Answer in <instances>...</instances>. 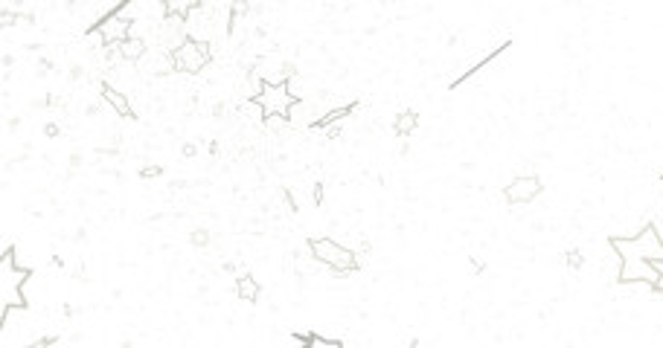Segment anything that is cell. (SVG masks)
<instances>
[{"label":"cell","instance_id":"obj_13","mask_svg":"<svg viewBox=\"0 0 663 348\" xmlns=\"http://www.w3.org/2000/svg\"><path fill=\"white\" fill-rule=\"evenodd\" d=\"M120 53H122V61H140L145 56V41L140 35H131L120 41Z\"/></svg>","mask_w":663,"mask_h":348},{"label":"cell","instance_id":"obj_18","mask_svg":"<svg viewBox=\"0 0 663 348\" xmlns=\"http://www.w3.org/2000/svg\"><path fill=\"white\" fill-rule=\"evenodd\" d=\"M189 241L195 244V247H207V244H209V232H207V229H195V232L189 235Z\"/></svg>","mask_w":663,"mask_h":348},{"label":"cell","instance_id":"obj_10","mask_svg":"<svg viewBox=\"0 0 663 348\" xmlns=\"http://www.w3.org/2000/svg\"><path fill=\"white\" fill-rule=\"evenodd\" d=\"M102 99H105V102H108L111 108H114L120 116H125V119H131V116H134V108L128 105V99H125V96H122L117 88L102 85Z\"/></svg>","mask_w":663,"mask_h":348},{"label":"cell","instance_id":"obj_7","mask_svg":"<svg viewBox=\"0 0 663 348\" xmlns=\"http://www.w3.org/2000/svg\"><path fill=\"white\" fill-rule=\"evenodd\" d=\"M253 99L265 108V116H271V113H285L288 116L291 105L297 102V96L291 93L288 85H262V90L256 93Z\"/></svg>","mask_w":663,"mask_h":348},{"label":"cell","instance_id":"obj_20","mask_svg":"<svg viewBox=\"0 0 663 348\" xmlns=\"http://www.w3.org/2000/svg\"><path fill=\"white\" fill-rule=\"evenodd\" d=\"M44 134H47V137H58V125H47Z\"/></svg>","mask_w":663,"mask_h":348},{"label":"cell","instance_id":"obj_15","mask_svg":"<svg viewBox=\"0 0 663 348\" xmlns=\"http://www.w3.org/2000/svg\"><path fill=\"white\" fill-rule=\"evenodd\" d=\"M355 108H358L355 102H352V105H344V108H335V110H329L326 116H320V119H317L314 125H317V128H326V125H335V122H344V119H346V116H349Z\"/></svg>","mask_w":663,"mask_h":348},{"label":"cell","instance_id":"obj_12","mask_svg":"<svg viewBox=\"0 0 663 348\" xmlns=\"http://www.w3.org/2000/svg\"><path fill=\"white\" fill-rule=\"evenodd\" d=\"M416 125H419V113H416V110H401V113L396 116V122H393V131H396V137L408 140L413 131H416Z\"/></svg>","mask_w":663,"mask_h":348},{"label":"cell","instance_id":"obj_4","mask_svg":"<svg viewBox=\"0 0 663 348\" xmlns=\"http://www.w3.org/2000/svg\"><path fill=\"white\" fill-rule=\"evenodd\" d=\"M175 70L181 73H201L209 61H213V49H209L207 41H198V38H189L184 47H177L175 53Z\"/></svg>","mask_w":663,"mask_h":348},{"label":"cell","instance_id":"obj_1","mask_svg":"<svg viewBox=\"0 0 663 348\" xmlns=\"http://www.w3.org/2000/svg\"><path fill=\"white\" fill-rule=\"evenodd\" d=\"M614 253L620 256V261H663V238L655 224H646L637 235L632 238H611Z\"/></svg>","mask_w":663,"mask_h":348},{"label":"cell","instance_id":"obj_16","mask_svg":"<svg viewBox=\"0 0 663 348\" xmlns=\"http://www.w3.org/2000/svg\"><path fill=\"white\" fill-rule=\"evenodd\" d=\"M248 9H250V0H230V24H227V29H230V32H236V29H239L241 18H245V15H248Z\"/></svg>","mask_w":663,"mask_h":348},{"label":"cell","instance_id":"obj_5","mask_svg":"<svg viewBox=\"0 0 663 348\" xmlns=\"http://www.w3.org/2000/svg\"><path fill=\"white\" fill-rule=\"evenodd\" d=\"M189 41V24L181 15H163V21H160V29H157V44L160 49H166V53H175L177 47H184Z\"/></svg>","mask_w":663,"mask_h":348},{"label":"cell","instance_id":"obj_9","mask_svg":"<svg viewBox=\"0 0 663 348\" xmlns=\"http://www.w3.org/2000/svg\"><path fill=\"white\" fill-rule=\"evenodd\" d=\"M541 177L536 174H524V177H515L512 183L504 189V197L509 204L515 206H521V204H529V201H536V197L541 194Z\"/></svg>","mask_w":663,"mask_h":348},{"label":"cell","instance_id":"obj_3","mask_svg":"<svg viewBox=\"0 0 663 348\" xmlns=\"http://www.w3.org/2000/svg\"><path fill=\"white\" fill-rule=\"evenodd\" d=\"M15 253H6L3 258V281H0V288H3V305H0V317L6 320V313L9 308H21L24 305V281L29 276V270H21V267H15Z\"/></svg>","mask_w":663,"mask_h":348},{"label":"cell","instance_id":"obj_11","mask_svg":"<svg viewBox=\"0 0 663 348\" xmlns=\"http://www.w3.org/2000/svg\"><path fill=\"white\" fill-rule=\"evenodd\" d=\"M236 293H239L241 302H256V299H259V293H262V288H259V281H256L253 276L241 273L236 279Z\"/></svg>","mask_w":663,"mask_h":348},{"label":"cell","instance_id":"obj_8","mask_svg":"<svg viewBox=\"0 0 663 348\" xmlns=\"http://www.w3.org/2000/svg\"><path fill=\"white\" fill-rule=\"evenodd\" d=\"M253 76L262 81V85H288L291 76H294V64L282 61L280 56H265L256 61Z\"/></svg>","mask_w":663,"mask_h":348},{"label":"cell","instance_id":"obj_14","mask_svg":"<svg viewBox=\"0 0 663 348\" xmlns=\"http://www.w3.org/2000/svg\"><path fill=\"white\" fill-rule=\"evenodd\" d=\"M160 3H163L166 15H181V18H189V15L201 6V0H160Z\"/></svg>","mask_w":663,"mask_h":348},{"label":"cell","instance_id":"obj_6","mask_svg":"<svg viewBox=\"0 0 663 348\" xmlns=\"http://www.w3.org/2000/svg\"><path fill=\"white\" fill-rule=\"evenodd\" d=\"M131 26H134L131 18H125V6H120V9H114V12H108L93 29L99 32L105 44H120V41H125V38L134 35Z\"/></svg>","mask_w":663,"mask_h":348},{"label":"cell","instance_id":"obj_17","mask_svg":"<svg viewBox=\"0 0 663 348\" xmlns=\"http://www.w3.org/2000/svg\"><path fill=\"white\" fill-rule=\"evenodd\" d=\"M564 261H568V267H570V270H579L582 264H585V258H582L579 250H568V253H564Z\"/></svg>","mask_w":663,"mask_h":348},{"label":"cell","instance_id":"obj_21","mask_svg":"<svg viewBox=\"0 0 663 348\" xmlns=\"http://www.w3.org/2000/svg\"><path fill=\"white\" fill-rule=\"evenodd\" d=\"M184 157H195V145H192V142L184 145Z\"/></svg>","mask_w":663,"mask_h":348},{"label":"cell","instance_id":"obj_2","mask_svg":"<svg viewBox=\"0 0 663 348\" xmlns=\"http://www.w3.org/2000/svg\"><path fill=\"white\" fill-rule=\"evenodd\" d=\"M309 253L317 264H326L329 270L341 273V276L358 270V256H355L352 250H346V247H341L337 241H332V238H312Z\"/></svg>","mask_w":663,"mask_h":348},{"label":"cell","instance_id":"obj_19","mask_svg":"<svg viewBox=\"0 0 663 348\" xmlns=\"http://www.w3.org/2000/svg\"><path fill=\"white\" fill-rule=\"evenodd\" d=\"M145 180H149V177H160V174H163V169H160V165H145V169L140 172Z\"/></svg>","mask_w":663,"mask_h":348}]
</instances>
